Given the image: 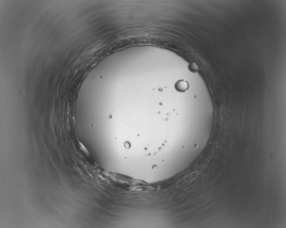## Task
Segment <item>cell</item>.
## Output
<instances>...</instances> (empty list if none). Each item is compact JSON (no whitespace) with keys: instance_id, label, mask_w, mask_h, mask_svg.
Segmentation results:
<instances>
[{"instance_id":"cell-1","label":"cell","mask_w":286,"mask_h":228,"mask_svg":"<svg viewBox=\"0 0 286 228\" xmlns=\"http://www.w3.org/2000/svg\"><path fill=\"white\" fill-rule=\"evenodd\" d=\"M175 87L178 92L183 93L187 90L189 88V84L187 82L184 80H179L176 82Z\"/></svg>"},{"instance_id":"cell-2","label":"cell","mask_w":286,"mask_h":228,"mask_svg":"<svg viewBox=\"0 0 286 228\" xmlns=\"http://www.w3.org/2000/svg\"><path fill=\"white\" fill-rule=\"evenodd\" d=\"M188 68L190 71L193 73H196L198 71V67L196 63L194 62L191 63L189 64Z\"/></svg>"}]
</instances>
